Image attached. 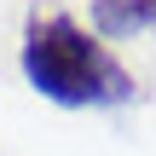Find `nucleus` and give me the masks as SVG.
<instances>
[{"instance_id":"1","label":"nucleus","mask_w":156,"mask_h":156,"mask_svg":"<svg viewBox=\"0 0 156 156\" xmlns=\"http://www.w3.org/2000/svg\"><path fill=\"white\" fill-rule=\"evenodd\" d=\"M23 75L41 98L64 104V110H87V104H127L133 98V75L104 52L98 35H87L75 17L64 12H35L23 29Z\"/></svg>"},{"instance_id":"2","label":"nucleus","mask_w":156,"mask_h":156,"mask_svg":"<svg viewBox=\"0 0 156 156\" xmlns=\"http://www.w3.org/2000/svg\"><path fill=\"white\" fill-rule=\"evenodd\" d=\"M156 23V0H93V29L98 35H139Z\"/></svg>"}]
</instances>
